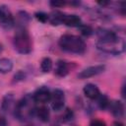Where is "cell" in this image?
<instances>
[{"instance_id": "obj_26", "label": "cell", "mask_w": 126, "mask_h": 126, "mask_svg": "<svg viewBox=\"0 0 126 126\" xmlns=\"http://www.w3.org/2000/svg\"><path fill=\"white\" fill-rule=\"evenodd\" d=\"M52 126H59V125H52Z\"/></svg>"}, {"instance_id": "obj_19", "label": "cell", "mask_w": 126, "mask_h": 126, "mask_svg": "<svg viewBox=\"0 0 126 126\" xmlns=\"http://www.w3.org/2000/svg\"><path fill=\"white\" fill-rule=\"evenodd\" d=\"M73 117H74L73 111H72L71 109L67 108V109L65 110V112H64V115H63V120H64V121H70V120H72V119H73Z\"/></svg>"}, {"instance_id": "obj_2", "label": "cell", "mask_w": 126, "mask_h": 126, "mask_svg": "<svg viewBox=\"0 0 126 126\" xmlns=\"http://www.w3.org/2000/svg\"><path fill=\"white\" fill-rule=\"evenodd\" d=\"M14 47L21 54H28L32 49V37L25 27H19L14 35Z\"/></svg>"}, {"instance_id": "obj_3", "label": "cell", "mask_w": 126, "mask_h": 126, "mask_svg": "<svg viewBox=\"0 0 126 126\" xmlns=\"http://www.w3.org/2000/svg\"><path fill=\"white\" fill-rule=\"evenodd\" d=\"M35 113V106L32 96L26 95L24 96L16 105L15 115L20 120H28L32 118Z\"/></svg>"}, {"instance_id": "obj_8", "label": "cell", "mask_w": 126, "mask_h": 126, "mask_svg": "<svg viewBox=\"0 0 126 126\" xmlns=\"http://www.w3.org/2000/svg\"><path fill=\"white\" fill-rule=\"evenodd\" d=\"M104 70H105V66H104V65L90 66V67L84 69L83 71H81V72L78 74V78H80V79L91 78V77L96 76V75H98V74H101Z\"/></svg>"}, {"instance_id": "obj_7", "label": "cell", "mask_w": 126, "mask_h": 126, "mask_svg": "<svg viewBox=\"0 0 126 126\" xmlns=\"http://www.w3.org/2000/svg\"><path fill=\"white\" fill-rule=\"evenodd\" d=\"M32 99H33L34 102L44 104V103L50 101L51 92H50V90L47 89L46 87H40V88H38V89L33 93V94H32Z\"/></svg>"}, {"instance_id": "obj_10", "label": "cell", "mask_w": 126, "mask_h": 126, "mask_svg": "<svg viewBox=\"0 0 126 126\" xmlns=\"http://www.w3.org/2000/svg\"><path fill=\"white\" fill-rule=\"evenodd\" d=\"M84 94L90 99H96L97 96L100 94L98 88L94 84H87L84 87Z\"/></svg>"}, {"instance_id": "obj_15", "label": "cell", "mask_w": 126, "mask_h": 126, "mask_svg": "<svg viewBox=\"0 0 126 126\" xmlns=\"http://www.w3.org/2000/svg\"><path fill=\"white\" fill-rule=\"evenodd\" d=\"M96 100H97V105H98V107L100 109H106V108H108V105H109V102L110 101H109L108 97L105 94H100L97 96Z\"/></svg>"}, {"instance_id": "obj_4", "label": "cell", "mask_w": 126, "mask_h": 126, "mask_svg": "<svg viewBox=\"0 0 126 126\" xmlns=\"http://www.w3.org/2000/svg\"><path fill=\"white\" fill-rule=\"evenodd\" d=\"M96 48L102 52L109 53V54H120L125 50V41L123 38L116 36L111 39L105 40H98L95 44Z\"/></svg>"}, {"instance_id": "obj_23", "label": "cell", "mask_w": 126, "mask_h": 126, "mask_svg": "<svg viewBox=\"0 0 126 126\" xmlns=\"http://www.w3.org/2000/svg\"><path fill=\"white\" fill-rule=\"evenodd\" d=\"M0 126H7V121L4 117L0 116Z\"/></svg>"}, {"instance_id": "obj_14", "label": "cell", "mask_w": 126, "mask_h": 126, "mask_svg": "<svg viewBox=\"0 0 126 126\" xmlns=\"http://www.w3.org/2000/svg\"><path fill=\"white\" fill-rule=\"evenodd\" d=\"M40 69L43 73H48L52 69V60L49 57H45L41 60L40 63Z\"/></svg>"}, {"instance_id": "obj_20", "label": "cell", "mask_w": 126, "mask_h": 126, "mask_svg": "<svg viewBox=\"0 0 126 126\" xmlns=\"http://www.w3.org/2000/svg\"><path fill=\"white\" fill-rule=\"evenodd\" d=\"M67 4L66 1H58V0H53V1H50V5L54 8H60V7H63Z\"/></svg>"}, {"instance_id": "obj_21", "label": "cell", "mask_w": 126, "mask_h": 126, "mask_svg": "<svg viewBox=\"0 0 126 126\" xmlns=\"http://www.w3.org/2000/svg\"><path fill=\"white\" fill-rule=\"evenodd\" d=\"M89 126H106V124L101 119H94V120L91 121Z\"/></svg>"}, {"instance_id": "obj_12", "label": "cell", "mask_w": 126, "mask_h": 126, "mask_svg": "<svg viewBox=\"0 0 126 126\" xmlns=\"http://www.w3.org/2000/svg\"><path fill=\"white\" fill-rule=\"evenodd\" d=\"M34 115H36L38 117V119L42 122H47L49 120V110L46 106L42 105V106H39V107H35V113Z\"/></svg>"}, {"instance_id": "obj_1", "label": "cell", "mask_w": 126, "mask_h": 126, "mask_svg": "<svg viewBox=\"0 0 126 126\" xmlns=\"http://www.w3.org/2000/svg\"><path fill=\"white\" fill-rule=\"evenodd\" d=\"M60 47L70 53L83 54L86 51V42L74 34H63L59 39Z\"/></svg>"}, {"instance_id": "obj_11", "label": "cell", "mask_w": 126, "mask_h": 126, "mask_svg": "<svg viewBox=\"0 0 126 126\" xmlns=\"http://www.w3.org/2000/svg\"><path fill=\"white\" fill-rule=\"evenodd\" d=\"M70 71V65L64 60H58L55 66V74L59 77H65Z\"/></svg>"}, {"instance_id": "obj_17", "label": "cell", "mask_w": 126, "mask_h": 126, "mask_svg": "<svg viewBox=\"0 0 126 126\" xmlns=\"http://www.w3.org/2000/svg\"><path fill=\"white\" fill-rule=\"evenodd\" d=\"M12 102H13V95L9 94H7V95L5 96V98H4V100H3V103H2V108H3V110H8V109L10 108Z\"/></svg>"}, {"instance_id": "obj_5", "label": "cell", "mask_w": 126, "mask_h": 126, "mask_svg": "<svg viewBox=\"0 0 126 126\" xmlns=\"http://www.w3.org/2000/svg\"><path fill=\"white\" fill-rule=\"evenodd\" d=\"M0 25L4 29H12L15 26V19L10 9L5 5H0Z\"/></svg>"}, {"instance_id": "obj_13", "label": "cell", "mask_w": 126, "mask_h": 126, "mask_svg": "<svg viewBox=\"0 0 126 126\" xmlns=\"http://www.w3.org/2000/svg\"><path fill=\"white\" fill-rule=\"evenodd\" d=\"M13 69V62L9 58H1L0 59V73L6 74L11 72Z\"/></svg>"}, {"instance_id": "obj_16", "label": "cell", "mask_w": 126, "mask_h": 126, "mask_svg": "<svg viewBox=\"0 0 126 126\" xmlns=\"http://www.w3.org/2000/svg\"><path fill=\"white\" fill-rule=\"evenodd\" d=\"M79 30H80L81 33H82L83 35H85V36H90V35H92L93 32H94L93 28H92L91 26H89V25H83V24H82V25L79 27Z\"/></svg>"}, {"instance_id": "obj_18", "label": "cell", "mask_w": 126, "mask_h": 126, "mask_svg": "<svg viewBox=\"0 0 126 126\" xmlns=\"http://www.w3.org/2000/svg\"><path fill=\"white\" fill-rule=\"evenodd\" d=\"M34 16H35V18H36L39 22H41V23H45V22H47V21L49 20V15H47V14L44 13V12H36V13L34 14Z\"/></svg>"}, {"instance_id": "obj_24", "label": "cell", "mask_w": 126, "mask_h": 126, "mask_svg": "<svg viewBox=\"0 0 126 126\" xmlns=\"http://www.w3.org/2000/svg\"><path fill=\"white\" fill-rule=\"evenodd\" d=\"M112 126H124L122 123H120V122H118V121H116V122H114L113 124H112Z\"/></svg>"}, {"instance_id": "obj_22", "label": "cell", "mask_w": 126, "mask_h": 126, "mask_svg": "<svg viewBox=\"0 0 126 126\" xmlns=\"http://www.w3.org/2000/svg\"><path fill=\"white\" fill-rule=\"evenodd\" d=\"M25 77H26L25 73L22 72V71H19V72L14 76V81H16V82H18V81H22V80L25 79Z\"/></svg>"}, {"instance_id": "obj_9", "label": "cell", "mask_w": 126, "mask_h": 126, "mask_svg": "<svg viewBox=\"0 0 126 126\" xmlns=\"http://www.w3.org/2000/svg\"><path fill=\"white\" fill-rule=\"evenodd\" d=\"M108 108H109L110 112L112 113V115L115 116V117H117V118L122 117L123 114H124V105L119 100L110 101L109 102V105H108Z\"/></svg>"}, {"instance_id": "obj_6", "label": "cell", "mask_w": 126, "mask_h": 126, "mask_svg": "<svg viewBox=\"0 0 126 126\" xmlns=\"http://www.w3.org/2000/svg\"><path fill=\"white\" fill-rule=\"evenodd\" d=\"M50 101H51V107L54 111L62 110L64 107V103H65L64 92L60 89H56L53 92H51Z\"/></svg>"}, {"instance_id": "obj_25", "label": "cell", "mask_w": 126, "mask_h": 126, "mask_svg": "<svg viewBox=\"0 0 126 126\" xmlns=\"http://www.w3.org/2000/svg\"><path fill=\"white\" fill-rule=\"evenodd\" d=\"M1 51H2V45L0 44V53H1Z\"/></svg>"}]
</instances>
